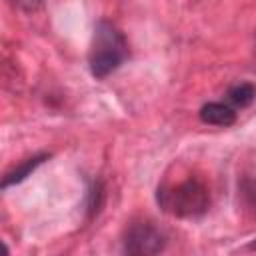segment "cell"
<instances>
[{"label": "cell", "mask_w": 256, "mask_h": 256, "mask_svg": "<svg viewBox=\"0 0 256 256\" xmlns=\"http://www.w3.org/2000/svg\"><path fill=\"white\" fill-rule=\"evenodd\" d=\"M128 58V42L124 34L108 20H98L88 50L90 74L98 80L116 72Z\"/></svg>", "instance_id": "6da1fadb"}, {"label": "cell", "mask_w": 256, "mask_h": 256, "mask_svg": "<svg viewBox=\"0 0 256 256\" xmlns=\"http://www.w3.org/2000/svg\"><path fill=\"white\" fill-rule=\"evenodd\" d=\"M156 200L164 212L176 218H198L210 206L208 188L196 178H188L170 186H158Z\"/></svg>", "instance_id": "7a4b0ae2"}, {"label": "cell", "mask_w": 256, "mask_h": 256, "mask_svg": "<svg viewBox=\"0 0 256 256\" xmlns=\"http://www.w3.org/2000/svg\"><path fill=\"white\" fill-rule=\"evenodd\" d=\"M166 234L152 222H132L122 236V252L130 256H152L166 248Z\"/></svg>", "instance_id": "3957f363"}, {"label": "cell", "mask_w": 256, "mask_h": 256, "mask_svg": "<svg viewBox=\"0 0 256 256\" xmlns=\"http://www.w3.org/2000/svg\"><path fill=\"white\" fill-rule=\"evenodd\" d=\"M198 116L204 124L222 126V128H228L236 122V110L230 104H224V102H206L200 108Z\"/></svg>", "instance_id": "277c9868"}, {"label": "cell", "mask_w": 256, "mask_h": 256, "mask_svg": "<svg viewBox=\"0 0 256 256\" xmlns=\"http://www.w3.org/2000/svg\"><path fill=\"white\" fill-rule=\"evenodd\" d=\"M48 158H50L48 152H40V154H34V156H30V158L22 160L18 166H14L10 172H6L4 180H2V188L6 190V188H10V186H14V184H20V182L26 180L40 164H44Z\"/></svg>", "instance_id": "5b68a950"}, {"label": "cell", "mask_w": 256, "mask_h": 256, "mask_svg": "<svg viewBox=\"0 0 256 256\" xmlns=\"http://www.w3.org/2000/svg\"><path fill=\"white\" fill-rule=\"evenodd\" d=\"M228 100L236 108H248L256 102V84L254 82H236L228 88Z\"/></svg>", "instance_id": "8992f818"}, {"label": "cell", "mask_w": 256, "mask_h": 256, "mask_svg": "<svg viewBox=\"0 0 256 256\" xmlns=\"http://www.w3.org/2000/svg\"><path fill=\"white\" fill-rule=\"evenodd\" d=\"M104 200V186L102 182H92V186L88 188V200H86V210H88V218L96 216L100 212Z\"/></svg>", "instance_id": "52a82bcc"}, {"label": "cell", "mask_w": 256, "mask_h": 256, "mask_svg": "<svg viewBox=\"0 0 256 256\" xmlns=\"http://www.w3.org/2000/svg\"><path fill=\"white\" fill-rule=\"evenodd\" d=\"M240 196L244 200L246 210H250L252 214H256V180L244 178L240 182Z\"/></svg>", "instance_id": "ba28073f"}, {"label": "cell", "mask_w": 256, "mask_h": 256, "mask_svg": "<svg viewBox=\"0 0 256 256\" xmlns=\"http://www.w3.org/2000/svg\"><path fill=\"white\" fill-rule=\"evenodd\" d=\"M10 4H14L16 8H20L24 12H34L42 6V0H10Z\"/></svg>", "instance_id": "9c48e42d"}, {"label": "cell", "mask_w": 256, "mask_h": 256, "mask_svg": "<svg viewBox=\"0 0 256 256\" xmlns=\"http://www.w3.org/2000/svg\"><path fill=\"white\" fill-rule=\"evenodd\" d=\"M248 248H250V250H256V240H254V242H250V244H248Z\"/></svg>", "instance_id": "30bf717a"}, {"label": "cell", "mask_w": 256, "mask_h": 256, "mask_svg": "<svg viewBox=\"0 0 256 256\" xmlns=\"http://www.w3.org/2000/svg\"><path fill=\"white\" fill-rule=\"evenodd\" d=\"M254 54H256V42H254Z\"/></svg>", "instance_id": "8fae6325"}]
</instances>
